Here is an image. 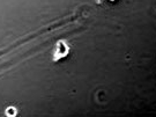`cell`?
Instances as JSON below:
<instances>
[{"label":"cell","mask_w":156,"mask_h":117,"mask_svg":"<svg viewBox=\"0 0 156 117\" xmlns=\"http://www.w3.org/2000/svg\"><path fill=\"white\" fill-rule=\"evenodd\" d=\"M69 51V46L65 41H58L57 44L53 48L52 51V60L58 61L59 59H62L64 57H66L68 55Z\"/></svg>","instance_id":"obj_1"}]
</instances>
